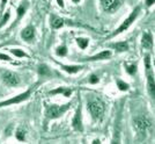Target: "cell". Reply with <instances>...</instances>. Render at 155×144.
<instances>
[{
	"instance_id": "cell-1",
	"label": "cell",
	"mask_w": 155,
	"mask_h": 144,
	"mask_svg": "<svg viewBox=\"0 0 155 144\" xmlns=\"http://www.w3.org/2000/svg\"><path fill=\"white\" fill-rule=\"evenodd\" d=\"M71 104H66V105H48L45 108V113L48 118H58L61 115H64L66 111L70 109Z\"/></svg>"
},
{
	"instance_id": "cell-2",
	"label": "cell",
	"mask_w": 155,
	"mask_h": 144,
	"mask_svg": "<svg viewBox=\"0 0 155 144\" xmlns=\"http://www.w3.org/2000/svg\"><path fill=\"white\" fill-rule=\"evenodd\" d=\"M88 111H89L91 115L93 116V118L101 120L104 115L105 107H104V104L101 100L94 99V100H91V102H88Z\"/></svg>"
},
{
	"instance_id": "cell-3",
	"label": "cell",
	"mask_w": 155,
	"mask_h": 144,
	"mask_svg": "<svg viewBox=\"0 0 155 144\" xmlns=\"http://www.w3.org/2000/svg\"><path fill=\"white\" fill-rule=\"evenodd\" d=\"M139 13H140V7L137 6L132 12H131V14L129 15V18L127 19H125L123 21V23L120 25V26L117 28L116 30L114 32V34L111 35V37H114V36H117V35H119V34H122L123 32H125L126 29H129L130 26L134 22L137 20V18H138V15H139Z\"/></svg>"
},
{
	"instance_id": "cell-4",
	"label": "cell",
	"mask_w": 155,
	"mask_h": 144,
	"mask_svg": "<svg viewBox=\"0 0 155 144\" xmlns=\"http://www.w3.org/2000/svg\"><path fill=\"white\" fill-rule=\"evenodd\" d=\"M30 94H31V91L28 90V91L23 92V93H20V94L15 95L13 98L8 99V100L1 101V102H0V108H1V107H6V106H11V105H19L21 102L26 101L27 99H29Z\"/></svg>"
},
{
	"instance_id": "cell-5",
	"label": "cell",
	"mask_w": 155,
	"mask_h": 144,
	"mask_svg": "<svg viewBox=\"0 0 155 144\" xmlns=\"http://www.w3.org/2000/svg\"><path fill=\"white\" fill-rule=\"evenodd\" d=\"M100 2H101V6L104 12L110 14L117 12L122 5L120 0H100Z\"/></svg>"
},
{
	"instance_id": "cell-6",
	"label": "cell",
	"mask_w": 155,
	"mask_h": 144,
	"mask_svg": "<svg viewBox=\"0 0 155 144\" xmlns=\"http://www.w3.org/2000/svg\"><path fill=\"white\" fill-rule=\"evenodd\" d=\"M2 80L9 87H15V86H18L21 83V79H20L19 76L11 71H6L2 73Z\"/></svg>"
},
{
	"instance_id": "cell-7",
	"label": "cell",
	"mask_w": 155,
	"mask_h": 144,
	"mask_svg": "<svg viewBox=\"0 0 155 144\" xmlns=\"http://www.w3.org/2000/svg\"><path fill=\"white\" fill-rule=\"evenodd\" d=\"M150 125V121L146 116H137L134 118V127L139 132H146Z\"/></svg>"
},
{
	"instance_id": "cell-8",
	"label": "cell",
	"mask_w": 155,
	"mask_h": 144,
	"mask_svg": "<svg viewBox=\"0 0 155 144\" xmlns=\"http://www.w3.org/2000/svg\"><path fill=\"white\" fill-rule=\"evenodd\" d=\"M72 125L73 128L78 131L82 130V118H81V106H79L75 111V115L72 120Z\"/></svg>"
},
{
	"instance_id": "cell-9",
	"label": "cell",
	"mask_w": 155,
	"mask_h": 144,
	"mask_svg": "<svg viewBox=\"0 0 155 144\" xmlns=\"http://www.w3.org/2000/svg\"><path fill=\"white\" fill-rule=\"evenodd\" d=\"M34 37H35V28L32 26H27L26 28H23L21 30V39H22L30 42Z\"/></svg>"
},
{
	"instance_id": "cell-10",
	"label": "cell",
	"mask_w": 155,
	"mask_h": 144,
	"mask_svg": "<svg viewBox=\"0 0 155 144\" xmlns=\"http://www.w3.org/2000/svg\"><path fill=\"white\" fill-rule=\"evenodd\" d=\"M109 57H111V51H110V50H104V51H102V53H97V55H94V56H91V57L84 58L82 60H84V62H95V60L108 59Z\"/></svg>"
},
{
	"instance_id": "cell-11",
	"label": "cell",
	"mask_w": 155,
	"mask_h": 144,
	"mask_svg": "<svg viewBox=\"0 0 155 144\" xmlns=\"http://www.w3.org/2000/svg\"><path fill=\"white\" fill-rule=\"evenodd\" d=\"M141 46L143 49L150 50L153 48V36L150 33H143L141 37Z\"/></svg>"
},
{
	"instance_id": "cell-12",
	"label": "cell",
	"mask_w": 155,
	"mask_h": 144,
	"mask_svg": "<svg viewBox=\"0 0 155 144\" xmlns=\"http://www.w3.org/2000/svg\"><path fill=\"white\" fill-rule=\"evenodd\" d=\"M50 26L53 29H59L64 26V20L57 15H51L50 16Z\"/></svg>"
},
{
	"instance_id": "cell-13",
	"label": "cell",
	"mask_w": 155,
	"mask_h": 144,
	"mask_svg": "<svg viewBox=\"0 0 155 144\" xmlns=\"http://www.w3.org/2000/svg\"><path fill=\"white\" fill-rule=\"evenodd\" d=\"M57 94H63L64 97H71L72 94V90L71 88H66V87H58L53 91L49 92V95H57Z\"/></svg>"
},
{
	"instance_id": "cell-14",
	"label": "cell",
	"mask_w": 155,
	"mask_h": 144,
	"mask_svg": "<svg viewBox=\"0 0 155 144\" xmlns=\"http://www.w3.org/2000/svg\"><path fill=\"white\" fill-rule=\"evenodd\" d=\"M60 67L67 73H70V74H74V73H78L79 71L82 70L81 65H60Z\"/></svg>"
},
{
	"instance_id": "cell-15",
	"label": "cell",
	"mask_w": 155,
	"mask_h": 144,
	"mask_svg": "<svg viewBox=\"0 0 155 144\" xmlns=\"http://www.w3.org/2000/svg\"><path fill=\"white\" fill-rule=\"evenodd\" d=\"M112 48H115L118 53H124L129 50V44L126 42H117L115 44H112Z\"/></svg>"
},
{
	"instance_id": "cell-16",
	"label": "cell",
	"mask_w": 155,
	"mask_h": 144,
	"mask_svg": "<svg viewBox=\"0 0 155 144\" xmlns=\"http://www.w3.org/2000/svg\"><path fill=\"white\" fill-rule=\"evenodd\" d=\"M9 51L13 53L16 58H23V57L28 58V57H29V55H28V53H25L22 49H19V48H15V49H9Z\"/></svg>"
},
{
	"instance_id": "cell-17",
	"label": "cell",
	"mask_w": 155,
	"mask_h": 144,
	"mask_svg": "<svg viewBox=\"0 0 155 144\" xmlns=\"http://www.w3.org/2000/svg\"><path fill=\"white\" fill-rule=\"evenodd\" d=\"M124 66H125V71L127 72L129 74H131V76H134L137 73V71H138V66H137V64H134V63H131V64L125 63Z\"/></svg>"
},
{
	"instance_id": "cell-18",
	"label": "cell",
	"mask_w": 155,
	"mask_h": 144,
	"mask_svg": "<svg viewBox=\"0 0 155 144\" xmlns=\"http://www.w3.org/2000/svg\"><path fill=\"white\" fill-rule=\"evenodd\" d=\"M38 73L41 76H43V77H46V76L51 74V70H50V67L46 64H41L38 66Z\"/></svg>"
},
{
	"instance_id": "cell-19",
	"label": "cell",
	"mask_w": 155,
	"mask_h": 144,
	"mask_svg": "<svg viewBox=\"0 0 155 144\" xmlns=\"http://www.w3.org/2000/svg\"><path fill=\"white\" fill-rule=\"evenodd\" d=\"M77 44L79 46L80 49H87V46L89 44V39H86V37H78L77 39Z\"/></svg>"
},
{
	"instance_id": "cell-20",
	"label": "cell",
	"mask_w": 155,
	"mask_h": 144,
	"mask_svg": "<svg viewBox=\"0 0 155 144\" xmlns=\"http://www.w3.org/2000/svg\"><path fill=\"white\" fill-rule=\"evenodd\" d=\"M26 11H27V6L26 5H20L19 7H18V9H16V14H18V19H16V21H20V20L22 19V16L26 14Z\"/></svg>"
},
{
	"instance_id": "cell-21",
	"label": "cell",
	"mask_w": 155,
	"mask_h": 144,
	"mask_svg": "<svg viewBox=\"0 0 155 144\" xmlns=\"http://www.w3.org/2000/svg\"><path fill=\"white\" fill-rule=\"evenodd\" d=\"M117 84V87H118V90H120V91H129L130 90V85L127 83H125L123 80H120V79H118L116 81Z\"/></svg>"
},
{
	"instance_id": "cell-22",
	"label": "cell",
	"mask_w": 155,
	"mask_h": 144,
	"mask_svg": "<svg viewBox=\"0 0 155 144\" xmlns=\"http://www.w3.org/2000/svg\"><path fill=\"white\" fill-rule=\"evenodd\" d=\"M56 55L59 56V57H65L67 55V48L65 46H59L56 49Z\"/></svg>"
},
{
	"instance_id": "cell-23",
	"label": "cell",
	"mask_w": 155,
	"mask_h": 144,
	"mask_svg": "<svg viewBox=\"0 0 155 144\" xmlns=\"http://www.w3.org/2000/svg\"><path fill=\"white\" fill-rule=\"evenodd\" d=\"M9 18H11V11H6V13H4L2 18L0 20V28L6 25L7 22H8V20H9Z\"/></svg>"
},
{
	"instance_id": "cell-24",
	"label": "cell",
	"mask_w": 155,
	"mask_h": 144,
	"mask_svg": "<svg viewBox=\"0 0 155 144\" xmlns=\"http://www.w3.org/2000/svg\"><path fill=\"white\" fill-rule=\"evenodd\" d=\"M143 64H145V70L148 71V70H152V60H150V56L149 55H146L145 58H143Z\"/></svg>"
},
{
	"instance_id": "cell-25",
	"label": "cell",
	"mask_w": 155,
	"mask_h": 144,
	"mask_svg": "<svg viewBox=\"0 0 155 144\" xmlns=\"http://www.w3.org/2000/svg\"><path fill=\"white\" fill-rule=\"evenodd\" d=\"M15 136H16V138H18L19 141H21V142H23V141L26 139V134H25V131L22 130V129H18L16 132H15Z\"/></svg>"
},
{
	"instance_id": "cell-26",
	"label": "cell",
	"mask_w": 155,
	"mask_h": 144,
	"mask_svg": "<svg viewBox=\"0 0 155 144\" xmlns=\"http://www.w3.org/2000/svg\"><path fill=\"white\" fill-rule=\"evenodd\" d=\"M98 81H100V78L97 76H95V74H93V76L89 77V83L91 84H98Z\"/></svg>"
},
{
	"instance_id": "cell-27",
	"label": "cell",
	"mask_w": 155,
	"mask_h": 144,
	"mask_svg": "<svg viewBox=\"0 0 155 144\" xmlns=\"http://www.w3.org/2000/svg\"><path fill=\"white\" fill-rule=\"evenodd\" d=\"M0 59H1V60H7V62H9V60H11V57H9L8 55H5V53H0Z\"/></svg>"
},
{
	"instance_id": "cell-28",
	"label": "cell",
	"mask_w": 155,
	"mask_h": 144,
	"mask_svg": "<svg viewBox=\"0 0 155 144\" xmlns=\"http://www.w3.org/2000/svg\"><path fill=\"white\" fill-rule=\"evenodd\" d=\"M7 4V0H1V5H0V9H1V13L4 12V9H5V6H6Z\"/></svg>"
},
{
	"instance_id": "cell-29",
	"label": "cell",
	"mask_w": 155,
	"mask_h": 144,
	"mask_svg": "<svg viewBox=\"0 0 155 144\" xmlns=\"http://www.w3.org/2000/svg\"><path fill=\"white\" fill-rule=\"evenodd\" d=\"M154 1L155 0H145V2H146V6L147 7H152L154 5Z\"/></svg>"
},
{
	"instance_id": "cell-30",
	"label": "cell",
	"mask_w": 155,
	"mask_h": 144,
	"mask_svg": "<svg viewBox=\"0 0 155 144\" xmlns=\"http://www.w3.org/2000/svg\"><path fill=\"white\" fill-rule=\"evenodd\" d=\"M57 4H58V6L61 7V8H64V7H65L64 0H57Z\"/></svg>"
},
{
	"instance_id": "cell-31",
	"label": "cell",
	"mask_w": 155,
	"mask_h": 144,
	"mask_svg": "<svg viewBox=\"0 0 155 144\" xmlns=\"http://www.w3.org/2000/svg\"><path fill=\"white\" fill-rule=\"evenodd\" d=\"M91 143H94V144H97V143H98V144H100L101 142H100V139H94V141H93Z\"/></svg>"
},
{
	"instance_id": "cell-32",
	"label": "cell",
	"mask_w": 155,
	"mask_h": 144,
	"mask_svg": "<svg viewBox=\"0 0 155 144\" xmlns=\"http://www.w3.org/2000/svg\"><path fill=\"white\" fill-rule=\"evenodd\" d=\"M72 1H73V2H74V4H79V2H80V1H81V0H72Z\"/></svg>"
}]
</instances>
